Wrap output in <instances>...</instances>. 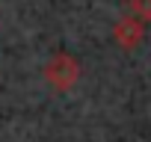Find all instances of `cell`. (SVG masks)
<instances>
[{
  "mask_svg": "<svg viewBox=\"0 0 151 142\" xmlns=\"http://www.w3.org/2000/svg\"><path fill=\"white\" fill-rule=\"evenodd\" d=\"M127 12L136 15L139 21L151 24V0H127Z\"/></svg>",
  "mask_w": 151,
  "mask_h": 142,
  "instance_id": "obj_3",
  "label": "cell"
},
{
  "mask_svg": "<svg viewBox=\"0 0 151 142\" xmlns=\"http://www.w3.org/2000/svg\"><path fill=\"white\" fill-rule=\"evenodd\" d=\"M42 74H45V80H47L50 89L68 92V89H74V83L80 80V62L74 59L71 53H53V56L45 62Z\"/></svg>",
  "mask_w": 151,
  "mask_h": 142,
  "instance_id": "obj_1",
  "label": "cell"
},
{
  "mask_svg": "<svg viewBox=\"0 0 151 142\" xmlns=\"http://www.w3.org/2000/svg\"><path fill=\"white\" fill-rule=\"evenodd\" d=\"M113 39H116V44L122 47V50H133V47H139L142 44V39H145V21H139L136 15H124V18H119V24L113 27Z\"/></svg>",
  "mask_w": 151,
  "mask_h": 142,
  "instance_id": "obj_2",
  "label": "cell"
}]
</instances>
